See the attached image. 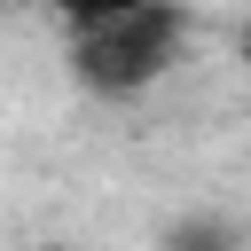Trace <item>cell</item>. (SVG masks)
Returning a JSON list of instances; mask_svg holds the SVG:
<instances>
[{
    "instance_id": "obj_1",
    "label": "cell",
    "mask_w": 251,
    "mask_h": 251,
    "mask_svg": "<svg viewBox=\"0 0 251 251\" xmlns=\"http://www.w3.org/2000/svg\"><path fill=\"white\" fill-rule=\"evenodd\" d=\"M180 55H188V8L180 0H141L94 31H71V78L102 102H133V94L165 86Z\"/></svg>"
},
{
    "instance_id": "obj_2",
    "label": "cell",
    "mask_w": 251,
    "mask_h": 251,
    "mask_svg": "<svg viewBox=\"0 0 251 251\" xmlns=\"http://www.w3.org/2000/svg\"><path fill=\"white\" fill-rule=\"evenodd\" d=\"M47 16H63V31H94V24H110V16H126V8H141V0H39Z\"/></svg>"
}]
</instances>
